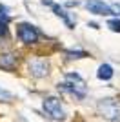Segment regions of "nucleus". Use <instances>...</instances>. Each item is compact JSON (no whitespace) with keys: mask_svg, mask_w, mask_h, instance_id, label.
I'll return each mask as SVG.
<instances>
[{"mask_svg":"<svg viewBox=\"0 0 120 122\" xmlns=\"http://www.w3.org/2000/svg\"><path fill=\"white\" fill-rule=\"evenodd\" d=\"M58 87H62L64 91L71 93V95H75V97H78V98H84V95H85V82L82 80L80 75H76V73H67L64 82H62Z\"/></svg>","mask_w":120,"mask_h":122,"instance_id":"f257e3e1","label":"nucleus"},{"mask_svg":"<svg viewBox=\"0 0 120 122\" xmlns=\"http://www.w3.org/2000/svg\"><path fill=\"white\" fill-rule=\"evenodd\" d=\"M98 113L111 122H118L120 120V102H116L115 98H102V100H98Z\"/></svg>","mask_w":120,"mask_h":122,"instance_id":"f03ea898","label":"nucleus"},{"mask_svg":"<svg viewBox=\"0 0 120 122\" xmlns=\"http://www.w3.org/2000/svg\"><path fill=\"white\" fill-rule=\"evenodd\" d=\"M44 109L47 115H51V118L55 120H62L64 118V109L60 106V100L56 97H47L44 100Z\"/></svg>","mask_w":120,"mask_h":122,"instance_id":"7ed1b4c3","label":"nucleus"},{"mask_svg":"<svg viewBox=\"0 0 120 122\" xmlns=\"http://www.w3.org/2000/svg\"><path fill=\"white\" fill-rule=\"evenodd\" d=\"M18 36H20V40L25 42V44H35L38 40V31L29 24H22L18 27Z\"/></svg>","mask_w":120,"mask_h":122,"instance_id":"20e7f679","label":"nucleus"},{"mask_svg":"<svg viewBox=\"0 0 120 122\" xmlns=\"http://www.w3.org/2000/svg\"><path fill=\"white\" fill-rule=\"evenodd\" d=\"M85 7L89 9V13H95V15H113V7L100 0H87Z\"/></svg>","mask_w":120,"mask_h":122,"instance_id":"39448f33","label":"nucleus"},{"mask_svg":"<svg viewBox=\"0 0 120 122\" xmlns=\"http://www.w3.org/2000/svg\"><path fill=\"white\" fill-rule=\"evenodd\" d=\"M29 71L33 76H45L47 75V62L44 60H38V58H35V60L29 62Z\"/></svg>","mask_w":120,"mask_h":122,"instance_id":"423d86ee","label":"nucleus"},{"mask_svg":"<svg viewBox=\"0 0 120 122\" xmlns=\"http://www.w3.org/2000/svg\"><path fill=\"white\" fill-rule=\"evenodd\" d=\"M7 22H9L7 7H5V5H0V36L7 35Z\"/></svg>","mask_w":120,"mask_h":122,"instance_id":"0eeeda50","label":"nucleus"},{"mask_svg":"<svg viewBox=\"0 0 120 122\" xmlns=\"http://www.w3.org/2000/svg\"><path fill=\"white\" fill-rule=\"evenodd\" d=\"M96 76H98L100 80H109L111 76H113V67L109 64H102L98 67V71H96Z\"/></svg>","mask_w":120,"mask_h":122,"instance_id":"6e6552de","label":"nucleus"},{"mask_svg":"<svg viewBox=\"0 0 120 122\" xmlns=\"http://www.w3.org/2000/svg\"><path fill=\"white\" fill-rule=\"evenodd\" d=\"M49 5L53 7V11H55L56 15H58V16H60V18H62V20H64L67 25H69V27H73V22H71L69 18H67V15H65V11H64V9H60V7H58L56 4H49Z\"/></svg>","mask_w":120,"mask_h":122,"instance_id":"1a4fd4ad","label":"nucleus"},{"mask_svg":"<svg viewBox=\"0 0 120 122\" xmlns=\"http://www.w3.org/2000/svg\"><path fill=\"white\" fill-rule=\"evenodd\" d=\"M13 62H15V56H13V55H4V56H2V60H0V66H2V67H11Z\"/></svg>","mask_w":120,"mask_h":122,"instance_id":"9d476101","label":"nucleus"},{"mask_svg":"<svg viewBox=\"0 0 120 122\" xmlns=\"http://www.w3.org/2000/svg\"><path fill=\"white\" fill-rule=\"evenodd\" d=\"M107 25H109L113 31H118V33H120V20H118V18H115V20H109V22H107Z\"/></svg>","mask_w":120,"mask_h":122,"instance_id":"9b49d317","label":"nucleus"},{"mask_svg":"<svg viewBox=\"0 0 120 122\" xmlns=\"http://www.w3.org/2000/svg\"><path fill=\"white\" fill-rule=\"evenodd\" d=\"M0 98H11V93L4 91V89H0Z\"/></svg>","mask_w":120,"mask_h":122,"instance_id":"f8f14e48","label":"nucleus"}]
</instances>
